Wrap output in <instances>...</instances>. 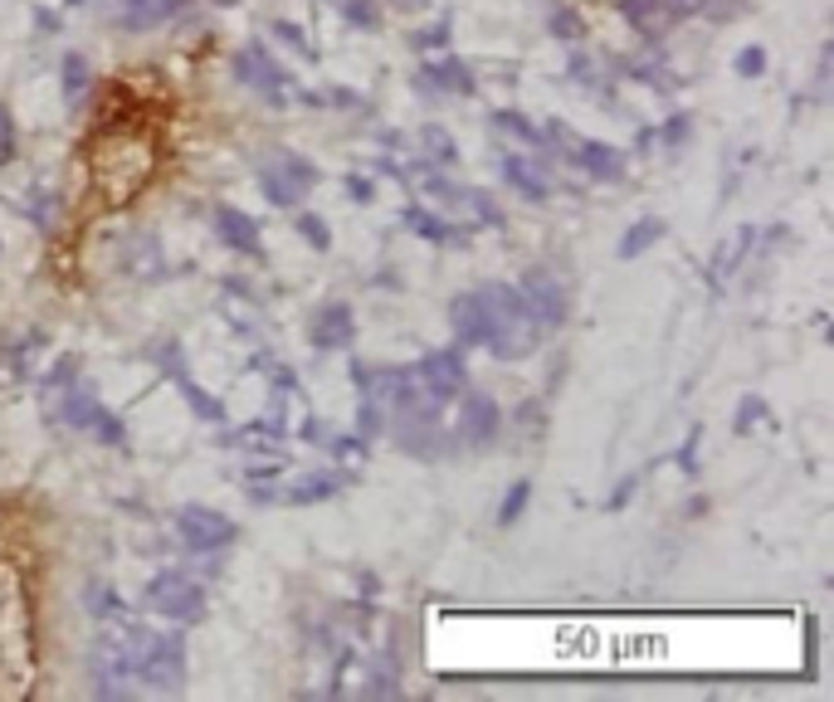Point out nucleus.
Instances as JSON below:
<instances>
[{"label": "nucleus", "instance_id": "f257e3e1", "mask_svg": "<svg viewBox=\"0 0 834 702\" xmlns=\"http://www.w3.org/2000/svg\"><path fill=\"white\" fill-rule=\"evenodd\" d=\"M317 181H323V171H317L308 156H298V152H278L274 162L260 166V191H264L268 205H298Z\"/></svg>", "mask_w": 834, "mask_h": 702}, {"label": "nucleus", "instance_id": "f03ea898", "mask_svg": "<svg viewBox=\"0 0 834 702\" xmlns=\"http://www.w3.org/2000/svg\"><path fill=\"white\" fill-rule=\"evenodd\" d=\"M132 679L162 688V693H171V688H181V679H186V634L171 630V634H152L138 659V673Z\"/></svg>", "mask_w": 834, "mask_h": 702}, {"label": "nucleus", "instance_id": "7ed1b4c3", "mask_svg": "<svg viewBox=\"0 0 834 702\" xmlns=\"http://www.w3.org/2000/svg\"><path fill=\"white\" fill-rule=\"evenodd\" d=\"M146 606H152L156 614H166L171 624H191L205 614V590L186 581L181 571H162L152 576V586H146Z\"/></svg>", "mask_w": 834, "mask_h": 702}, {"label": "nucleus", "instance_id": "20e7f679", "mask_svg": "<svg viewBox=\"0 0 834 702\" xmlns=\"http://www.w3.org/2000/svg\"><path fill=\"white\" fill-rule=\"evenodd\" d=\"M415 380L435 405L459 400V390L469 386V362H464V347H445V352H425L420 366H415Z\"/></svg>", "mask_w": 834, "mask_h": 702}, {"label": "nucleus", "instance_id": "39448f33", "mask_svg": "<svg viewBox=\"0 0 834 702\" xmlns=\"http://www.w3.org/2000/svg\"><path fill=\"white\" fill-rule=\"evenodd\" d=\"M235 79L244 83V89H254V93H260L264 98V103H274V108H284L288 103V73L284 69H278V59L274 54H268V49L264 44H244L240 49V54H235Z\"/></svg>", "mask_w": 834, "mask_h": 702}, {"label": "nucleus", "instance_id": "423d86ee", "mask_svg": "<svg viewBox=\"0 0 834 702\" xmlns=\"http://www.w3.org/2000/svg\"><path fill=\"white\" fill-rule=\"evenodd\" d=\"M176 532H181V541H186L191 551H220V547H230V541L240 537V527L230 522L225 512L205 508V502H186V508L176 512Z\"/></svg>", "mask_w": 834, "mask_h": 702}, {"label": "nucleus", "instance_id": "0eeeda50", "mask_svg": "<svg viewBox=\"0 0 834 702\" xmlns=\"http://www.w3.org/2000/svg\"><path fill=\"white\" fill-rule=\"evenodd\" d=\"M518 293H522L527 313H532V323L542 327V332L567 323V293H561V283L551 278L547 268H527L522 283H518Z\"/></svg>", "mask_w": 834, "mask_h": 702}, {"label": "nucleus", "instance_id": "6e6552de", "mask_svg": "<svg viewBox=\"0 0 834 702\" xmlns=\"http://www.w3.org/2000/svg\"><path fill=\"white\" fill-rule=\"evenodd\" d=\"M498 429H502L498 400L484 396V390H459V435H464V445L488 449L498 439Z\"/></svg>", "mask_w": 834, "mask_h": 702}, {"label": "nucleus", "instance_id": "1a4fd4ad", "mask_svg": "<svg viewBox=\"0 0 834 702\" xmlns=\"http://www.w3.org/2000/svg\"><path fill=\"white\" fill-rule=\"evenodd\" d=\"M449 327H454L459 347H488V342L498 337V317L488 313L478 293H459V298L449 303Z\"/></svg>", "mask_w": 834, "mask_h": 702}, {"label": "nucleus", "instance_id": "9d476101", "mask_svg": "<svg viewBox=\"0 0 834 702\" xmlns=\"http://www.w3.org/2000/svg\"><path fill=\"white\" fill-rule=\"evenodd\" d=\"M308 337H313L317 352H342V347H352V337H357V317H352L347 303H327L323 313L313 317Z\"/></svg>", "mask_w": 834, "mask_h": 702}, {"label": "nucleus", "instance_id": "9b49d317", "mask_svg": "<svg viewBox=\"0 0 834 702\" xmlns=\"http://www.w3.org/2000/svg\"><path fill=\"white\" fill-rule=\"evenodd\" d=\"M567 162H576L586 176H596V181H620L624 176V152H620V146H610V142H591V138L576 142Z\"/></svg>", "mask_w": 834, "mask_h": 702}, {"label": "nucleus", "instance_id": "f8f14e48", "mask_svg": "<svg viewBox=\"0 0 834 702\" xmlns=\"http://www.w3.org/2000/svg\"><path fill=\"white\" fill-rule=\"evenodd\" d=\"M400 225H406L410 234H420L425 244H469V225H449V220H439V215H429L425 205H406L400 211Z\"/></svg>", "mask_w": 834, "mask_h": 702}, {"label": "nucleus", "instance_id": "ddd939ff", "mask_svg": "<svg viewBox=\"0 0 834 702\" xmlns=\"http://www.w3.org/2000/svg\"><path fill=\"white\" fill-rule=\"evenodd\" d=\"M215 234L230 244V250L240 254H260V225H254L244 211H235V205H215Z\"/></svg>", "mask_w": 834, "mask_h": 702}, {"label": "nucleus", "instance_id": "4468645a", "mask_svg": "<svg viewBox=\"0 0 834 702\" xmlns=\"http://www.w3.org/2000/svg\"><path fill=\"white\" fill-rule=\"evenodd\" d=\"M420 79H425V83H435L439 93H454V98H474V89H478L474 69L464 64V59H454V54H445L439 64H425V69H420Z\"/></svg>", "mask_w": 834, "mask_h": 702}, {"label": "nucleus", "instance_id": "2eb2a0df", "mask_svg": "<svg viewBox=\"0 0 834 702\" xmlns=\"http://www.w3.org/2000/svg\"><path fill=\"white\" fill-rule=\"evenodd\" d=\"M502 176H508V186L518 191L522 201H532V205H542L551 195V186H547L542 171H537V162H527V156H518V152L502 156Z\"/></svg>", "mask_w": 834, "mask_h": 702}, {"label": "nucleus", "instance_id": "dca6fc26", "mask_svg": "<svg viewBox=\"0 0 834 702\" xmlns=\"http://www.w3.org/2000/svg\"><path fill=\"white\" fill-rule=\"evenodd\" d=\"M181 10L186 0H122V30H156Z\"/></svg>", "mask_w": 834, "mask_h": 702}, {"label": "nucleus", "instance_id": "f3484780", "mask_svg": "<svg viewBox=\"0 0 834 702\" xmlns=\"http://www.w3.org/2000/svg\"><path fill=\"white\" fill-rule=\"evenodd\" d=\"M478 298H484V307L498 317V327H508V323H532V313H527L522 293L508 288V283H488V288H478Z\"/></svg>", "mask_w": 834, "mask_h": 702}, {"label": "nucleus", "instance_id": "a211bd4d", "mask_svg": "<svg viewBox=\"0 0 834 702\" xmlns=\"http://www.w3.org/2000/svg\"><path fill=\"white\" fill-rule=\"evenodd\" d=\"M337 488H342V474H313V478H298V484L278 488V502H288V508H308V502H327Z\"/></svg>", "mask_w": 834, "mask_h": 702}, {"label": "nucleus", "instance_id": "6ab92c4d", "mask_svg": "<svg viewBox=\"0 0 834 702\" xmlns=\"http://www.w3.org/2000/svg\"><path fill=\"white\" fill-rule=\"evenodd\" d=\"M93 410H98V390H89V386H64V396H59V420L73 425V429H89Z\"/></svg>", "mask_w": 834, "mask_h": 702}, {"label": "nucleus", "instance_id": "aec40b11", "mask_svg": "<svg viewBox=\"0 0 834 702\" xmlns=\"http://www.w3.org/2000/svg\"><path fill=\"white\" fill-rule=\"evenodd\" d=\"M620 10H624V20H630L634 30L649 34V40H659V30L669 24V16H664V6H659V0H620Z\"/></svg>", "mask_w": 834, "mask_h": 702}, {"label": "nucleus", "instance_id": "412c9836", "mask_svg": "<svg viewBox=\"0 0 834 702\" xmlns=\"http://www.w3.org/2000/svg\"><path fill=\"white\" fill-rule=\"evenodd\" d=\"M654 240H664V220H659V215H644V220H634V225L624 230V240H620L616 254H620V258H634V254H644Z\"/></svg>", "mask_w": 834, "mask_h": 702}, {"label": "nucleus", "instance_id": "4be33fe9", "mask_svg": "<svg viewBox=\"0 0 834 702\" xmlns=\"http://www.w3.org/2000/svg\"><path fill=\"white\" fill-rule=\"evenodd\" d=\"M89 429H93V439H98V445H108V449H122V445H128V425H122V415L103 410V405H98V410H93Z\"/></svg>", "mask_w": 834, "mask_h": 702}, {"label": "nucleus", "instance_id": "5701e85b", "mask_svg": "<svg viewBox=\"0 0 834 702\" xmlns=\"http://www.w3.org/2000/svg\"><path fill=\"white\" fill-rule=\"evenodd\" d=\"M420 142H425V152H429V162H435V166H459V142H454L445 128H425Z\"/></svg>", "mask_w": 834, "mask_h": 702}, {"label": "nucleus", "instance_id": "b1692460", "mask_svg": "<svg viewBox=\"0 0 834 702\" xmlns=\"http://www.w3.org/2000/svg\"><path fill=\"white\" fill-rule=\"evenodd\" d=\"M494 122H498V132H508V138H522L527 146H542V128H532L518 108H498Z\"/></svg>", "mask_w": 834, "mask_h": 702}, {"label": "nucleus", "instance_id": "393cba45", "mask_svg": "<svg viewBox=\"0 0 834 702\" xmlns=\"http://www.w3.org/2000/svg\"><path fill=\"white\" fill-rule=\"evenodd\" d=\"M298 240H308V250H317V254H327V250H333V225H327V220H323V215L303 211V215H298Z\"/></svg>", "mask_w": 834, "mask_h": 702}, {"label": "nucleus", "instance_id": "a878e982", "mask_svg": "<svg viewBox=\"0 0 834 702\" xmlns=\"http://www.w3.org/2000/svg\"><path fill=\"white\" fill-rule=\"evenodd\" d=\"M274 34H278V40H284L298 59L317 64V49H313V40H308V30H303V24H293V20H274Z\"/></svg>", "mask_w": 834, "mask_h": 702}, {"label": "nucleus", "instance_id": "bb28decb", "mask_svg": "<svg viewBox=\"0 0 834 702\" xmlns=\"http://www.w3.org/2000/svg\"><path fill=\"white\" fill-rule=\"evenodd\" d=\"M83 610H89L93 620H108V614H118V610H122V600L113 596V586L93 581L89 590H83Z\"/></svg>", "mask_w": 834, "mask_h": 702}, {"label": "nucleus", "instance_id": "cd10ccee", "mask_svg": "<svg viewBox=\"0 0 834 702\" xmlns=\"http://www.w3.org/2000/svg\"><path fill=\"white\" fill-rule=\"evenodd\" d=\"M176 386H181V390H186L191 410H195V415H201V420H215V425H220V420H225V405H220V400H211V396H205V390H201V386H195V380H191V376H181V380H176Z\"/></svg>", "mask_w": 834, "mask_h": 702}, {"label": "nucleus", "instance_id": "c85d7f7f", "mask_svg": "<svg viewBox=\"0 0 834 702\" xmlns=\"http://www.w3.org/2000/svg\"><path fill=\"white\" fill-rule=\"evenodd\" d=\"M527 498H532V484L527 478H518L508 492H502V508H498V527H512L522 517V508H527Z\"/></svg>", "mask_w": 834, "mask_h": 702}, {"label": "nucleus", "instance_id": "c756f323", "mask_svg": "<svg viewBox=\"0 0 834 702\" xmlns=\"http://www.w3.org/2000/svg\"><path fill=\"white\" fill-rule=\"evenodd\" d=\"M89 83H93L89 59H83L79 49H69V54H64V93H69V98H79L83 89H89Z\"/></svg>", "mask_w": 834, "mask_h": 702}, {"label": "nucleus", "instance_id": "7c9ffc66", "mask_svg": "<svg viewBox=\"0 0 834 702\" xmlns=\"http://www.w3.org/2000/svg\"><path fill=\"white\" fill-rule=\"evenodd\" d=\"M547 30H551V34H557V40H567V44H576V40H581V34H586V20H581V16H576V10H571V6H561V10H551Z\"/></svg>", "mask_w": 834, "mask_h": 702}, {"label": "nucleus", "instance_id": "2f4dec72", "mask_svg": "<svg viewBox=\"0 0 834 702\" xmlns=\"http://www.w3.org/2000/svg\"><path fill=\"white\" fill-rule=\"evenodd\" d=\"M400 683H396V659H382L372 669V679H366V698H396Z\"/></svg>", "mask_w": 834, "mask_h": 702}, {"label": "nucleus", "instance_id": "473e14b6", "mask_svg": "<svg viewBox=\"0 0 834 702\" xmlns=\"http://www.w3.org/2000/svg\"><path fill=\"white\" fill-rule=\"evenodd\" d=\"M342 16H347V24H357V30H376V24H382V6H376V0H342Z\"/></svg>", "mask_w": 834, "mask_h": 702}, {"label": "nucleus", "instance_id": "72a5a7b5", "mask_svg": "<svg viewBox=\"0 0 834 702\" xmlns=\"http://www.w3.org/2000/svg\"><path fill=\"white\" fill-rule=\"evenodd\" d=\"M24 215L34 220L40 230H54V215H59V195H49V191H34L30 195V205H24Z\"/></svg>", "mask_w": 834, "mask_h": 702}, {"label": "nucleus", "instance_id": "f704fd0d", "mask_svg": "<svg viewBox=\"0 0 834 702\" xmlns=\"http://www.w3.org/2000/svg\"><path fill=\"white\" fill-rule=\"evenodd\" d=\"M732 69H738V79H762L766 73V49L762 44H746L738 59H732Z\"/></svg>", "mask_w": 834, "mask_h": 702}, {"label": "nucleus", "instance_id": "c9c22d12", "mask_svg": "<svg viewBox=\"0 0 834 702\" xmlns=\"http://www.w3.org/2000/svg\"><path fill=\"white\" fill-rule=\"evenodd\" d=\"M386 429V415H382V405L376 400H362V410H357V435L366 439V445H372L376 435H382Z\"/></svg>", "mask_w": 834, "mask_h": 702}, {"label": "nucleus", "instance_id": "e433bc0d", "mask_svg": "<svg viewBox=\"0 0 834 702\" xmlns=\"http://www.w3.org/2000/svg\"><path fill=\"white\" fill-rule=\"evenodd\" d=\"M410 44H415V49H445V44H449V16H439L435 24L415 30V34H410Z\"/></svg>", "mask_w": 834, "mask_h": 702}, {"label": "nucleus", "instance_id": "4c0bfd02", "mask_svg": "<svg viewBox=\"0 0 834 702\" xmlns=\"http://www.w3.org/2000/svg\"><path fill=\"white\" fill-rule=\"evenodd\" d=\"M464 205H474V211H478V220H484V225H502V211H498V205H494V195H488V191H464Z\"/></svg>", "mask_w": 834, "mask_h": 702}, {"label": "nucleus", "instance_id": "58836bf2", "mask_svg": "<svg viewBox=\"0 0 834 702\" xmlns=\"http://www.w3.org/2000/svg\"><path fill=\"white\" fill-rule=\"evenodd\" d=\"M73 376H79V356H59V362L44 372V390H64Z\"/></svg>", "mask_w": 834, "mask_h": 702}, {"label": "nucleus", "instance_id": "ea45409f", "mask_svg": "<svg viewBox=\"0 0 834 702\" xmlns=\"http://www.w3.org/2000/svg\"><path fill=\"white\" fill-rule=\"evenodd\" d=\"M342 191L352 195V205H372V201H376V181L362 176V171H352V176L342 181Z\"/></svg>", "mask_w": 834, "mask_h": 702}, {"label": "nucleus", "instance_id": "a19ab883", "mask_svg": "<svg viewBox=\"0 0 834 702\" xmlns=\"http://www.w3.org/2000/svg\"><path fill=\"white\" fill-rule=\"evenodd\" d=\"M425 191L435 195V201H445V205H464V191H469V186H454V181H445V176H425Z\"/></svg>", "mask_w": 834, "mask_h": 702}, {"label": "nucleus", "instance_id": "79ce46f5", "mask_svg": "<svg viewBox=\"0 0 834 702\" xmlns=\"http://www.w3.org/2000/svg\"><path fill=\"white\" fill-rule=\"evenodd\" d=\"M156 362H162V372H166L171 380L186 376V362H181V342H162V347H156Z\"/></svg>", "mask_w": 834, "mask_h": 702}, {"label": "nucleus", "instance_id": "37998d69", "mask_svg": "<svg viewBox=\"0 0 834 702\" xmlns=\"http://www.w3.org/2000/svg\"><path fill=\"white\" fill-rule=\"evenodd\" d=\"M762 415H766V405L756 400V396H746V400L738 405V420H732V435H746V429H752L756 420H762Z\"/></svg>", "mask_w": 834, "mask_h": 702}, {"label": "nucleus", "instance_id": "c03bdc74", "mask_svg": "<svg viewBox=\"0 0 834 702\" xmlns=\"http://www.w3.org/2000/svg\"><path fill=\"white\" fill-rule=\"evenodd\" d=\"M303 98H308V103H317V108H327V103H333V108H357V103H362V98L347 93V89H317V93H303Z\"/></svg>", "mask_w": 834, "mask_h": 702}, {"label": "nucleus", "instance_id": "a18cd8bd", "mask_svg": "<svg viewBox=\"0 0 834 702\" xmlns=\"http://www.w3.org/2000/svg\"><path fill=\"white\" fill-rule=\"evenodd\" d=\"M689 132H693V118H689V113H679V118H669V122H664V132H654V138H664L669 146H683V142H689Z\"/></svg>", "mask_w": 834, "mask_h": 702}, {"label": "nucleus", "instance_id": "49530a36", "mask_svg": "<svg viewBox=\"0 0 834 702\" xmlns=\"http://www.w3.org/2000/svg\"><path fill=\"white\" fill-rule=\"evenodd\" d=\"M10 162H16V122L0 108V166H10Z\"/></svg>", "mask_w": 834, "mask_h": 702}, {"label": "nucleus", "instance_id": "de8ad7c7", "mask_svg": "<svg viewBox=\"0 0 834 702\" xmlns=\"http://www.w3.org/2000/svg\"><path fill=\"white\" fill-rule=\"evenodd\" d=\"M698 445H703V429H693V435L689 439H683V449H679V468H683V474H698Z\"/></svg>", "mask_w": 834, "mask_h": 702}, {"label": "nucleus", "instance_id": "09e8293b", "mask_svg": "<svg viewBox=\"0 0 834 702\" xmlns=\"http://www.w3.org/2000/svg\"><path fill=\"white\" fill-rule=\"evenodd\" d=\"M323 445L333 449V454H342V459H362V454H366V439L362 435L357 439H323Z\"/></svg>", "mask_w": 834, "mask_h": 702}, {"label": "nucleus", "instance_id": "8fccbe9b", "mask_svg": "<svg viewBox=\"0 0 834 702\" xmlns=\"http://www.w3.org/2000/svg\"><path fill=\"white\" fill-rule=\"evenodd\" d=\"M640 478H644V474H630V478H624V484L616 488V498H610V508H624V502L634 498V488H640Z\"/></svg>", "mask_w": 834, "mask_h": 702}, {"label": "nucleus", "instance_id": "3c124183", "mask_svg": "<svg viewBox=\"0 0 834 702\" xmlns=\"http://www.w3.org/2000/svg\"><path fill=\"white\" fill-rule=\"evenodd\" d=\"M274 478H284V464H260V468H250V484H274Z\"/></svg>", "mask_w": 834, "mask_h": 702}, {"label": "nucleus", "instance_id": "603ef678", "mask_svg": "<svg viewBox=\"0 0 834 702\" xmlns=\"http://www.w3.org/2000/svg\"><path fill=\"white\" fill-rule=\"evenodd\" d=\"M274 386L278 390H298V376H293L288 366H274Z\"/></svg>", "mask_w": 834, "mask_h": 702}, {"label": "nucleus", "instance_id": "864d4df0", "mask_svg": "<svg viewBox=\"0 0 834 702\" xmlns=\"http://www.w3.org/2000/svg\"><path fill=\"white\" fill-rule=\"evenodd\" d=\"M303 435H308L313 445H323V439H327V435H323V420H313V415H308V420H303Z\"/></svg>", "mask_w": 834, "mask_h": 702}, {"label": "nucleus", "instance_id": "5fc2aeb1", "mask_svg": "<svg viewBox=\"0 0 834 702\" xmlns=\"http://www.w3.org/2000/svg\"><path fill=\"white\" fill-rule=\"evenodd\" d=\"M34 20H40V30H59V16H49V10H34Z\"/></svg>", "mask_w": 834, "mask_h": 702}, {"label": "nucleus", "instance_id": "6e6d98bb", "mask_svg": "<svg viewBox=\"0 0 834 702\" xmlns=\"http://www.w3.org/2000/svg\"><path fill=\"white\" fill-rule=\"evenodd\" d=\"M211 6H220V10H235V6H240V0H211Z\"/></svg>", "mask_w": 834, "mask_h": 702}, {"label": "nucleus", "instance_id": "4d7b16f0", "mask_svg": "<svg viewBox=\"0 0 834 702\" xmlns=\"http://www.w3.org/2000/svg\"><path fill=\"white\" fill-rule=\"evenodd\" d=\"M64 6H83V0H64Z\"/></svg>", "mask_w": 834, "mask_h": 702}]
</instances>
